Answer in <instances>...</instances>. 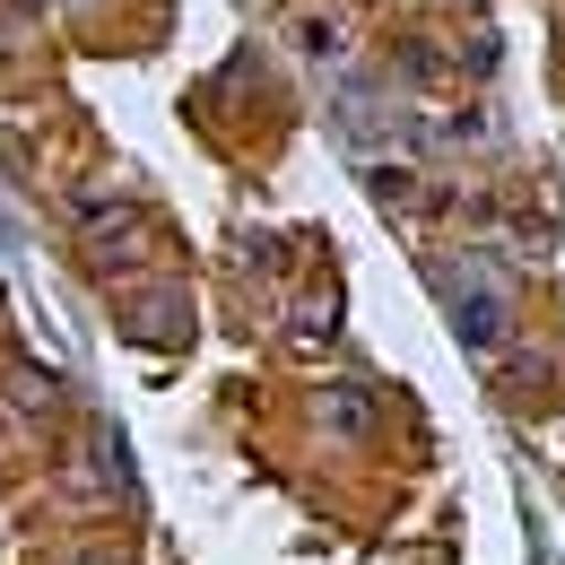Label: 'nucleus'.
Segmentation results:
<instances>
[{
	"label": "nucleus",
	"mask_w": 565,
	"mask_h": 565,
	"mask_svg": "<svg viewBox=\"0 0 565 565\" xmlns=\"http://www.w3.org/2000/svg\"><path fill=\"white\" fill-rule=\"evenodd\" d=\"M461 340H470V349H495V340H504V305H495V296H470V305H461Z\"/></svg>",
	"instance_id": "f257e3e1"
},
{
	"label": "nucleus",
	"mask_w": 565,
	"mask_h": 565,
	"mask_svg": "<svg viewBox=\"0 0 565 565\" xmlns=\"http://www.w3.org/2000/svg\"><path fill=\"white\" fill-rule=\"evenodd\" d=\"M322 418H331V426H365V401H356V392H340V401H331Z\"/></svg>",
	"instance_id": "f03ea898"
}]
</instances>
